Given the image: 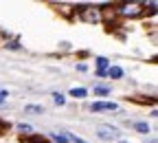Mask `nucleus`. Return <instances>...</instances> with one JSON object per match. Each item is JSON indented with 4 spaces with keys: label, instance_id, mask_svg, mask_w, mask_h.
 I'll return each instance as SVG.
<instances>
[{
    "label": "nucleus",
    "instance_id": "nucleus-17",
    "mask_svg": "<svg viewBox=\"0 0 158 143\" xmlns=\"http://www.w3.org/2000/svg\"><path fill=\"white\" fill-rule=\"evenodd\" d=\"M152 143H156V141H152Z\"/></svg>",
    "mask_w": 158,
    "mask_h": 143
},
{
    "label": "nucleus",
    "instance_id": "nucleus-14",
    "mask_svg": "<svg viewBox=\"0 0 158 143\" xmlns=\"http://www.w3.org/2000/svg\"><path fill=\"white\" fill-rule=\"evenodd\" d=\"M18 128H20V132H27V134H29V132H33V128H31V126H27V124H20Z\"/></svg>",
    "mask_w": 158,
    "mask_h": 143
},
{
    "label": "nucleus",
    "instance_id": "nucleus-16",
    "mask_svg": "<svg viewBox=\"0 0 158 143\" xmlns=\"http://www.w3.org/2000/svg\"><path fill=\"white\" fill-rule=\"evenodd\" d=\"M118 143H127V141H118Z\"/></svg>",
    "mask_w": 158,
    "mask_h": 143
},
{
    "label": "nucleus",
    "instance_id": "nucleus-1",
    "mask_svg": "<svg viewBox=\"0 0 158 143\" xmlns=\"http://www.w3.org/2000/svg\"><path fill=\"white\" fill-rule=\"evenodd\" d=\"M97 134H99V139H103V141H112V139H116V136H118V130H116L114 126L101 124V126L97 128Z\"/></svg>",
    "mask_w": 158,
    "mask_h": 143
},
{
    "label": "nucleus",
    "instance_id": "nucleus-13",
    "mask_svg": "<svg viewBox=\"0 0 158 143\" xmlns=\"http://www.w3.org/2000/svg\"><path fill=\"white\" fill-rule=\"evenodd\" d=\"M66 136H68V141H73V143H86L84 139H79L77 134H66Z\"/></svg>",
    "mask_w": 158,
    "mask_h": 143
},
{
    "label": "nucleus",
    "instance_id": "nucleus-7",
    "mask_svg": "<svg viewBox=\"0 0 158 143\" xmlns=\"http://www.w3.org/2000/svg\"><path fill=\"white\" fill-rule=\"evenodd\" d=\"M53 99H55V104H57V106H64V104H66V99H64V95H62V93H55V95H53Z\"/></svg>",
    "mask_w": 158,
    "mask_h": 143
},
{
    "label": "nucleus",
    "instance_id": "nucleus-3",
    "mask_svg": "<svg viewBox=\"0 0 158 143\" xmlns=\"http://www.w3.org/2000/svg\"><path fill=\"white\" fill-rule=\"evenodd\" d=\"M79 18H81L84 22H99V20H101V11L88 7V9H81V11H79Z\"/></svg>",
    "mask_w": 158,
    "mask_h": 143
},
{
    "label": "nucleus",
    "instance_id": "nucleus-15",
    "mask_svg": "<svg viewBox=\"0 0 158 143\" xmlns=\"http://www.w3.org/2000/svg\"><path fill=\"white\" fill-rule=\"evenodd\" d=\"M5 99H7V90H0V104H5Z\"/></svg>",
    "mask_w": 158,
    "mask_h": 143
},
{
    "label": "nucleus",
    "instance_id": "nucleus-6",
    "mask_svg": "<svg viewBox=\"0 0 158 143\" xmlns=\"http://www.w3.org/2000/svg\"><path fill=\"white\" fill-rule=\"evenodd\" d=\"M108 64H110V62H108L106 57H97V66H99L97 71H106V68H108Z\"/></svg>",
    "mask_w": 158,
    "mask_h": 143
},
{
    "label": "nucleus",
    "instance_id": "nucleus-11",
    "mask_svg": "<svg viewBox=\"0 0 158 143\" xmlns=\"http://www.w3.org/2000/svg\"><path fill=\"white\" fill-rule=\"evenodd\" d=\"M136 130H138V132H149V126L141 121V124H136Z\"/></svg>",
    "mask_w": 158,
    "mask_h": 143
},
{
    "label": "nucleus",
    "instance_id": "nucleus-10",
    "mask_svg": "<svg viewBox=\"0 0 158 143\" xmlns=\"http://www.w3.org/2000/svg\"><path fill=\"white\" fill-rule=\"evenodd\" d=\"M53 141H57V143H68V136H66V134H53Z\"/></svg>",
    "mask_w": 158,
    "mask_h": 143
},
{
    "label": "nucleus",
    "instance_id": "nucleus-12",
    "mask_svg": "<svg viewBox=\"0 0 158 143\" xmlns=\"http://www.w3.org/2000/svg\"><path fill=\"white\" fill-rule=\"evenodd\" d=\"M27 112H44L42 106H27Z\"/></svg>",
    "mask_w": 158,
    "mask_h": 143
},
{
    "label": "nucleus",
    "instance_id": "nucleus-4",
    "mask_svg": "<svg viewBox=\"0 0 158 143\" xmlns=\"http://www.w3.org/2000/svg\"><path fill=\"white\" fill-rule=\"evenodd\" d=\"M90 108H92L94 112H108V110H116L118 106L112 104V101H97V104H92Z\"/></svg>",
    "mask_w": 158,
    "mask_h": 143
},
{
    "label": "nucleus",
    "instance_id": "nucleus-2",
    "mask_svg": "<svg viewBox=\"0 0 158 143\" xmlns=\"http://www.w3.org/2000/svg\"><path fill=\"white\" fill-rule=\"evenodd\" d=\"M141 11H143V5L141 2H127V5L118 7V13H121V15H130V18L141 15Z\"/></svg>",
    "mask_w": 158,
    "mask_h": 143
},
{
    "label": "nucleus",
    "instance_id": "nucleus-8",
    "mask_svg": "<svg viewBox=\"0 0 158 143\" xmlns=\"http://www.w3.org/2000/svg\"><path fill=\"white\" fill-rule=\"evenodd\" d=\"M70 95H73V97H86L88 93H86L84 88H73V90H70Z\"/></svg>",
    "mask_w": 158,
    "mask_h": 143
},
{
    "label": "nucleus",
    "instance_id": "nucleus-5",
    "mask_svg": "<svg viewBox=\"0 0 158 143\" xmlns=\"http://www.w3.org/2000/svg\"><path fill=\"white\" fill-rule=\"evenodd\" d=\"M106 73H108V75H110L112 79H118V77H121V75H123V71H121V68H118V66H112V68H110V71H106Z\"/></svg>",
    "mask_w": 158,
    "mask_h": 143
},
{
    "label": "nucleus",
    "instance_id": "nucleus-9",
    "mask_svg": "<svg viewBox=\"0 0 158 143\" xmlns=\"http://www.w3.org/2000/svg\"><path fill=\"white\" fill-rule=\"evenodd\" d=\"M108 93H110L108 86H97V88H94V95H108Z\"/></svg>",
    "mask_w": 158,
    "mask_h": 143
}]
</instances>
